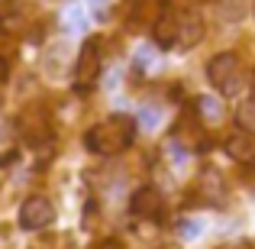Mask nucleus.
Wrapping results in <instances>:
<instances>
[{"instance_id": "nucleus-1", "label": "nucleus", "mask_w": 255, "mask_h": 249, "mask_svg": "<svg viewBox=\"0 0 255 249\" xmlns=\"http://www.w3.org/2000/svg\"><path fill=\"white\" fill-rule=\"evenodd\" d=\"M132 133H136V120L129 113H110L107 120L87 130L84 143L97 156H120L123 149L132 146Z\"/></svg>"}, {"instance_id": "nucleus-2", "label": "nucleus", "mask_w": 255, "mask_h": 249, "mask_svg": "<svg viewBox=\"0 0 255 249\" xmlns=\"http://www.w3.org/2000/svg\"><path fill=\"white\" fill-rule=\"evenodd\" d=\"M100 39L91 36L87 42L81 45L78 52V62H75V81H78V91H87L94 81L100 78Z\"/></svg>"}, {"instance_id": "nucleus-3", "label": "nucleus", "mask_w": 255, "mask_h": 249, "mask_svg": "<svg viewBox=\"0 0 255 249\" xmlns=\"http://www.w3.org/2000/svg\"><path fill=\"white\" fill-rule=\"evenodd\" d=\"M52 220H55V207H52V201L42 198V194L26 198L23 207H19V227H23V230H42Z\"/></svg>"}, {"instance_id": "nucleus-4", "label": "nucleus", "mask_w": 255, "mask_h": 249, "mask_svg": "<svg viewBox=\"0 0 255 249\" xmlns=\"http://www.w3.org/2000/svg\"><path fill=\"white\" fill-rule=\"evenodd\" d=\"M129 211H132V217H158V211H162V194H158V188H152V185H142V188H136L132 191V198H129Z\"/></svg>"}, {"instance_id": "nucleus-5", "label": "nucleus", "mask_w": 255, "mask_h": 249, "mask_svg": "<svg viewBox=\"0 0 255 249\" xmlns=\"http://www.w3.org/2000/svg\"><path fill=\"white\" fill-rule=\"evenodd\" d=\"M236 71H239V55L236 52H220V55H213L210 62H207V78H210V84H217V87H223Z\"/></svg>"}, {"instance_id": "nucleus-6", "label": "nucleus", "mask_w": 255, "mask_h": 249, "mask_svg": "<svg viewBox=\"0 0 255 249\" xmlns=\"http://www.w3.org/2000/svg\"><path fill=\"white\" fill-rule=\"evenodd\" d=\"M16 126H19V136H26L29 143H42V139L49 136V117H45L42 110H36V107L26 110Z\"/></svg>"}, {"instance_id": "nucleus-7", "label": "nucleus", "mask_w": 255, "mask_h": 249, "mask_svg": "<svg viewBox=\"0 0 255 249\" xmlns=\"http://www.w3.org/2000/svg\"><path fill=\"white\" fill-rule=\"evenodd\" d=\"M200 39H204V23H200V16L184 13L181 23H178V45H181V49H194Z\"/></svg>"}, {"instance_id": "nucleus-8", "label": "nucleus", "mask_w": 255, "mask_h": 249, "mask_svg": "<svg viewBox=\"0 0 255 249\" xmlns=\"http://www.w3.org/2000/svg\"><path fill=\"white\" fill-rule=\"evenodd\" d=\"M178 23H181V16H174L171 6H165L162 16L155 19V42L158 45H178Z\"/></svg>"}, {"instance_id": "nucleus-9", "label": "nucleus", "mask_w": 255, "mask_h": 249, "mask_svg": "<svg viewBox=\"0 0 255 249\" xmlns=\"http://www.w3.org/2000/svg\"><path fill=\"white\" fill-rule=\"evenodd\" d=\"M226 156L236 159V162H249L255 156V136L252 133H233L230 139H226Z\"/></svg>"}, {"instance_id": "nucleus-10", "label": "nucleus", "mask_w": 255, "mask_h": 249, "mask_svg": "<svg viewBox=\"0 0 255 249\" xmlns=\"http://www.w3.org/2000/svg\"><path fill=\"white\" fill-rule=\"evenodd\" d=\"M197 107H200V120H204V123H220V120H223V104H220V97L204 94V97L197 100Z\"/></svg>"}, {"instance_id": "nucleus-11", "label": "nucleus", "mask_w": 255, "mask_h": 249, "mask_svg": "<svg viewBox=\"0 0 255 249\" xmlns=\"http://www.w3.org/2000/svg\"><path fill=\"white\" fill-rule=\"evenodd\" d=\"M236 123L243 126L246 133H255V94H252V97H246L243 104L236 107Z\"/></svg>"}, {"instance_id": "nucleus-12", "label": "nucleus", "mask_w": 255, "mask_h": 249, "mask_svg": "<svg viewBox=\"0 0 255 249\" xmlns=\"http://www.w3.org/2000/svg\"><path fill=\"white\" fill-rule=\"evenodd\" d=\"M136 120H139L142 130H155V126L162 123V110H158V107H139Z\"/></svg>"}, {"instance_id": "nucleus-13", "label": "nucleus", "mask_w": 255, "mask_h": 249, "mask_svg": "<svg viewBox=\"0 0 255 249\" xmlns=\"http://www.w3.org/2000/svg\"><path fill=\"white\" fill-rule=\"evenodd\" d=\"M243 91H246V75H239V71L223 87H220V94H223V97H236V94H243Z\"/></svg>"}, {"instance_id": "nucleus-14", "label": "nucleus", "mask_w": 255, "mask_h": 249, "mask_svg": "<svg viewBox=\"0 0 255 249\" xmlns=\"http://www.w3.org/2000/svg\"><path fill=\"white\" fill-rule=\"evenodd\" d=\"M178 233H181V240H197L200 233H204V224H200V220H181Z\"/></svg>"}, {"instance_id": "nucleus-15", "label": "nucleus", "mask_w": 255, "mask_h": 249, "mask_svg": "<svg viewBox=\"0 0 255 249\" xmlns=\"http://www.w3.org/2000/svg\"><path fill=\"white\" fill-rule=\"evenodd\" d=\"M65 26H68L71 32H81L84 29V13H78V6H71L68 16H65Z\"/></svg>"}, {"instance_id": "nucleus-16", "label": "nucleus", "mask_w": 255, "mask_h": 249, "mask_svg": "<svg viewBox=\"0 0 255 249\" xmlns=\"http://www.w3.org/2000/svg\"><path fill=\"white\" fill-rule=\"evenodd\" d=\"M149 65H152V49L142 45V49L136 52V68H149Z\"/></svg>"}, {"instance_id": "nucleus-17", "label": "nucleus", "mask_w": 255, "mask_h": 249, "mask_svg": "<svg viewBox=\"0 0 255 249\" xmlns=\"http://www.w3.org/2000/svg\"><path fill=\"white\" fill-rule=\"evenodd\" d=\"M100 249H123V246H120V243H117V240H107V243H104V246H100Z\"/></svg>"}, {"instance_id": "nucleus-18", "label": "nucleus", "mask_w": 255, "mask_h": 249, "mask_svg": "<svg viewBox=\"0 0 255 249\" xmlns=\"http://www.w3.org/2000/svg\"><path fill=\"white\" fill-rule=\"evenodd\" d=\"M6 78V62H3V55H0V81Z\"/></svg>"}, {"instance_id": "nucleus-19", "label": "nucleus", "mask_w": 255, "mask_h": 249, "mask_svg": "<svg viewBox=\"0 0 255 249\" xmlns=\"http://www.w3.org/2000/svg\"><path fill=\"white\" fill-rule=\"evenodd\" d=\"M91 3H97V6H104V3H107V0H91Z\"/></svg>"}, {"instance_id": "nucleus-20", "label": "nucleus", "mask_w": 255, "mask_h": 249, "mask_svg": "<svg viewBox=\"0 0 255 249\" xmlns=\"http://www.w3.org/2000/svg\"><path fill=\"white\" fill-rule=\"evenodd\" d=\"M3 133H6V126H3V123H0V136H3Z\"/></svg>"}, {"instance_id": "nucleus-21", "label": "nucleus", "mask_w": 255, "mask_h": 249, "mask_svg": "<svg viewBox=\"0 0 255 249\" xmlns=\"http://www.w3.org/2000/svg\"><path fill=\"white\" fill-rule=\"evenodd\" d=\"M239 249H246V246H239Z\"/></svg>"}]
</instances>
